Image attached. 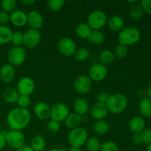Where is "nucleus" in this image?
<instances>
[{
  "instance_id": "47",
  "label": "nucleus",
  "mask_w": 151,
  "mask_h": 151,
  "mask_svg": "<svg viewBox=\"0 0 151 151\" xmlns=\"http://www.w3.org/2000/svg\"><path fill=\"white\" fill-rule=\"evenodd\" d=\"M35 0H23L21 1V3L25 6H32V4H35Z\"/></svg>"
},
{
  "instance_id": "2",
  "label": "nucleus",
  "mask_w": 151,
  "mask_h": 151,
  "mask_svg": "<svg viewBox=\"0 0 151 151\" xmlns=\"http://www.w3.org/2000/svg\"><path fill=\"white\" fill-rule=\"evenodd\" d=\"M128 104V98L121 93H116L109 95L106 103L108 111L115 114L123 112L126 109Z\"/></svg>"
},
{
  "instance_id": "38",
  "label": "nucleus",
  "mask_w": 151,
  "mask_h": 151,
  "mask_svg": "<svg viewBox=\"0 0 151 151\" xmlns=\"http://www.w3.org/2000/svg\"><path fill=\"white\" fill-rule=\"evenodd\" d=\"M65 1L63 0H50L48 1L49 8L53 11H58L64 6Z\"/></svg>"
},
{
  "instance_id": "37",
  "label": "nucleus",
  "mask_w": 151,
  "mask_h": 151,
  "mask_svg": "<svg viewBox=\"0 0 151 151\" xmlns=\"http://www.w3.org/2000/svg\"><path fill=\"white\" fill-rule=\"evenodd\" d=\"M10 41L15 47H21V45L23 44V33L19 31L13 32Z\"/></svg>"
},
{
  "instance_id": "20",
  "label": "nucleus",
  "mask_w": 151,
  "mask_h": 151,
  "mask_svg": "<svg viewBox=\"0 0 151 151\" xmlns=\"http://www.w3.org/2000/svg\"><path fill=\"white\" fill-rule=\"evenodd\" d=\"M73 108L75 114L82 116L87 113L89 109V105L86 100L79 97V98H77L74 102Z\"/></svg>"
},
{
  "instance_id": "17",
  "label": "nucleus",
  "mask_w": 151,
  "mask_h": 151,
  "mask_svg": "<svg viewBox=\"0 0 151 151\" xmlns=\"http://www.w3.org/2000/svg\"><path fill=\"white\" fill-rule=\"evenodd\" d=\"M16 76L15 67L10 63L3 65L0 69V79L4 83H10L14 79Z\"/></svg>"
},
{
  "instance_id": "46",
  "label": "nucleus",
  "mask_w": 151,
  "mask_h": 151,
  "mask_svg": "<svg viewBox=\"0 0 151 151\" xmlns=\"http://www.w3.org/2000/svg\"><path fill=\"white\" fill-rule=\"evenodd\" d=\"M6 144H7V142H6L5 134L0 133V150L4 149V147H5Z\"/></svg>"
},
{
  "instance_id": "48",
  "label": "nucleus",
  "mask_w": 151,
  "mask_h": 151,
  "mask_svg": "<svg viewBox=\"0 0 151 151\" xmlns=\"http://www.w3.org/2000/svg\"><path fill=\"white\" fill-rule=\"evenodd\" d=\"M16 151H34L32 149V147H30V146H23V147H22L21 148L18 149Z\"/></svg>"
},
{
  "instance_id": "53",
  "label": "nucleus",
  "mask_w": 151,
  "mask_h": 151,
  "mask_svg": "<svg viewBox=\"0 0 151 151\" xmlns=\"http://www.w3.org/2000/svg\"><path fill=\"white\" fill-rule=\"evenodd\" d=\"M42 151H47V150H42Z\"/></svg>"
},
{
  "instance_id": "32",
  "label": "nucleus",
  "mask_w": 151,
  "mask_h": 151,
  "mask_svg": "<svg viewBox=\"0 0 151 151\" xmlns=\"http://www.w3.org/2000/svg\"><path fill=\"white\" fill-rule=\"evenodd\" d=\"M86 147L88 151H100V142L98 138L95 137H91L88 138L86 141Z\"/></svg>"
},
{
  "instance_id": "23",
  "label": "nucleus",
  "mask_w": 151,
  "mask_h": 151,
  "mask_svg": "<svg viewBox=\"0 0 151 151\" xmlns=\"http://www.w3.org/2000/svg\"><path fill=\"white\" fill-rule=\"evenodd\" d=\"M19 97V94L17 90L13 88H9L4 90L2 93V98L6 103L13 104L17 103L18 99Z\"/></svg>"
},
{
  "instance_id": "29",
  "label": "nucleus",
  "mask_w": 151,
  "mask_h": 151,
  "mask_svg": "<svg viewBox=\"0 0 151 151\" xmlns=\"http://www.w3.org/2000/svg\"><path fill=\"white\" fill-rule=\"evenodd\" d=\"M105 39H106V38H105L104 33L100 30H92L89 37L88 38V41L90 43L97 44V45L103 44Z\"/></svg>"
},
{
  "instance_id": "25",
  "label": "nucleus",
  "mask_w": 151,
  "mask_h": 151,
  "mask_svg": "<svg viewBox=\"0 0 151 151\" xmlns=\"http://www.w3.org/2000/svg\"><path fill=\"white\" fill-rule=\"evenodd\" d=\"M12 35L13 32L8 27L0 24V45L10 42Z\"/></svg>"
},
{
  "instance_id": "10",
  "label": "nucleus",
  "mask_w": 151,
  "mask_h": 151,
  "mask_svg": "<svg viewBox=\"0 0 151 151\" xmlns=\"http://www.w3.org/2000/svg\"><path fill=\"white\" fill-rule=\"evenodd\" d=\"M69 114L68 106L64 103H57L51 108L50 118L52 120L60 122L65 120Z\"/></svg>"
},
{
  "instance_id": "26",
  "label": "nucleus",
  "mask_w": 151,
  "mask_h": 151,
  "mask_svg": "<svg viewBox=\"0 0 151 151\" xmlns=\"http://www.w3.org/2000/svg\"><path fill=\"white\" fill-rule=\"evenodd\" d=\"M45 139L40 135L35 136L32 139L30 142V147L34 151H42L44 150V148L46 147Z\"/></svg>"
},
{
  "instance_id": "41",
  "label": "nucleus",
  "mask_w": 151,
  "mask_h": 151,
  "mask_svg": "<svg viewBox=\"0 0 151 151\" xmlns=\"http://www.w3.org/2000/svg\"><path fill=\"white\" fill-rule=\"evenodd\" d=\"M141 137L142 142L145 144H150L151 143V129L150 128H145L141 133Z\"/></svg>"
},
{
  "instance_id": "27",
  "label": "nucleus",
  "mask_w": 151,
  "mask_h": 151,
  "mask_svg": "<svg viewBox=\"0 0 151 151\" xmlns=\"http://www.w3.org/2000/svg\"><path fill=\"white\" fill-rule=\"evenodd\" d=\"M91 29L86 23H81L77 26L75 29V33L78 38L83 39H88L91 32Z\"/></svg>"
},
{
  "instance_id": "50",
  "label": "nucleus",
  "mask_w": 151,
  "mask_h": 151,
  "mask_svg": "<svg viewBox=\"0 0 151 151\" xmlns=\"http://www.w3.org/2000/svg\"><path fill=\"white\" fill-rule=\"evenodd\" d=\"M68 151H81V148H79V147H71Z\"/></svg>"
},
{
  "instance_id": "51",
  "label": "nucleus",
  "mask_w": 151,
  "mask_h": 151,
  "mask_svg": "<svg viewBox=\"0 0 151 151\" xmlns=\"http://www.w3.org/2000/svg\"><path fill=\"white\" fill-rule=\"evenodd\" d=\"M147 151H151V143H150V144L147 145Z\"/></svg>"
},
{
  "instance_id": "39",
  "label": "nucleus",
  "mask_w": 151,
  "mask_h": 151,
  "mask_svg": "<svg viewBox=\"0 0 151 151\" xmlns=\"http://www.w3.org/2000/svg\"><path fill=\"white\" fill-rule=\"evenodd\" d=\"M30 103L31 101L30 98H29V96L19 95V97L17 101V104L19 108L27 109L30 105Z\"/></svg>"
},
{
  "instance_id": "8",
  "label": "nucleus",
  "mask_w": 151,
  "mask_h": 151,
  "mask_svg": "<svg viewBox=\"0 0 151 151\" xmlns=\"http://www.w3.org/2000/svg\"><path fill=\"white\" fill-rule=\"evenodd\" d=\"M41 39V34L38 29H27L23 33V44L28 49H33L38 45Z\"/></svg>"
},
{
  "instance_id": "14",
  "label": "nucleus",
  "mask_w": 151,
  "mask_h": 151,
  "mask_svg": "<svg viewBox=\"0 0 151 151\" xmlns=\"http://www.w3.org/2000/svg\"><path fill=\"white\" fill-rule=\"evenodd\" d=\"M10 22L16 27H22L27 24V14L22 10H16L10 15Z\"/></svg>"
},
{
  "instance_id": "13",
  "label": "nucleus",
  "mask_w": 151,
  "mask_h": 151,
  "mask_svg": "<svg viewBox=\"0 0 151 151\" xmlns=\"http://www.w3.org/2000/svg\"><path fill=\"white\" fill-rule=\"evenodd\" d=\"M91 81L87 75H81L78 77L74 83L75 91L81 94H87L91 88Z\"/></svg>"
},
{
  "instance_id": "40",
  "label": "nucleus",
  "mask_w": 151,
  "mask_h": 151,
  "mask_svg": "<svg viewBox=\"0 0 151 151\" xmlns=\"http://www.w3.org/2000/svg\"><path fill=\"white\" fill-rule=\"evenodd\" d=\"M47 128L49 132L52 133V134H55V133L58 132L60 128V122L51 119L47 124Z\"/></svg>"
},
{
  "instance_id": "12",
  "label": "nucleus",
  "mask_w": 151,
  "mask_h": 151,
  "mask_svg": "<svg viewBox=\"0 0 151 151\" xmlns=\"http://www.w3.org/2000/svg\"><path fill=\"white\" fill-rule=\"evenodd\" d=\"M17 91L19 95L29 96L35 90V83L33 80L28 77L22 78L18 82Z\"/></svg>"
},
{
  "instance_id": "5",
  "label": "nucleus",
  "mask_w": 151,
  "mask_h": 151,
  "mask_svg": "<svg viewBox=\"0 0 151 151\" xmlns=\"http://www.w3.org/2000/svg\"><path fill=\"white\" fill-rule=\"evenodd\" d=\"M107 20V16L104 12L102 10H95L88 15L87 24L91 30H99L106 25Z\"/></svg>"
},
{
  "instance_id": "15",
  "label": "nucleus",
  "mask_w": 151,
  "mask_h": 151,
  "mask_svg": "<svg viewBox=\"0 0 151 151\" xmlns=\"http://www.w3.org/2000/svg\"><path fill=\"white\" fill-rule=\"evenodd\" d=\"M27 24L32 29H40L44 24L43 16L37 10H32L27 14Z\"/></svg>"
},
{
  "instance_id": "33",
  "label": "nucleus",
  "mask_w": 151,
  "mask_h": 151,
  "mask_svg": "<svg viewBox=\"0 0 151 151\" xmlns=\"http://www.w3.org/2000/svg\"><path fill=\"white\" fill-rule=\"evenodd\" d=\"M2 11L11 13L16 10V1L15 0H2L1 1Z\"/></svg>"
},
{
  "instance_id": "22",
  "label": "nucleus",
  "mask_w": 151,
  "mask_h": 151,
  "mask_svg": "<svg viewBox=\"0 0 151 151\" xmlns=\"http://www.w3.org/2000/svg\"><path fill=\"white\" fill-rule=\"evenodd\" d=\"M139 110L144 117H151V98L148 97H143L139 104Z\"/></svg>"
},
{
  "instance_id": "7",
  "label": "nucleus",
  "mask_w": 151,
  "mask_h": 151,
  "mask_svg": "<svg viewBox=\"0 0 151 151\" xmlns=\"http://www.w3.org/2000/svg\"><path fill=\"white\" fill-rule=\"evenodd\" d=\"M26 58V51L22 47H14L10 49L7 54V60L13 66L22 65Z\"/></svg>"
},
{
  "instance_id": "43",
  "label": "nucleus",
  "mask_w": 151,
  "mask_h": 151,
  "mask_svg": "<svg viewBox=\"0 0 151 151\" xmlns=\"http://www.w3.org/2000/svg\"><path fill=\"white\" fill-rule=\"evenodd\" d=\"M10 22V14L6 12H0V24L1 25H4Z\"/></svg>"
},
{
  "instance_id": "34",
  "label": "nucleus",
  "mask_w": 151,
  "mask_h": 151,
  "mask_svg": "<svg viewBox=\"0 0 151 151\" xmlns=\"http://www.w3.org/2000/svg\"><path fill=\"white\" fill-rule=\"evenodd\" d=\"M90 52L86 48H80L75 51L74 54L75 60L79 62L86 61L87 59L89 58Z\"/></svg>"
},
{
  "instance_id": "28",
  "label": "nucleus",
  "mask_w": 151,
  "mask_h": 151,
  "mask_svg": "<svg viewBox=\"0 0 151 151\" xmlns=\"http://www.w3.org/2000/svg\"><path fill=\"white\" fill-rule=\"evenodd\" d=\"M110 125L108 122L101 119V120H97L93 125V129L94 132L97 133V134L103 135L106 134L110 131Z\"/></svg>"
},
{
  "instance_id": "30",
  "label": "nucleus",
  "mask_w": 151,
  "mask_h": 151,
  "mask_svg": "<svg viewBox=\"0 0 151 151\" xmlns=\"http://www.w3.org/2000/svg\"><path fill=\"white\" fill-rule=\"evenodd\" d=\"M114 58L115 56L114 52L109 50H104L100 55V60L101 61L100 63L105 65L106 66L107 65H109L113 63V61L114 60Z\"/></svg>"
},
{
  "instance_id": "6",
  "label": "nucleus",
  "mask_w": 151,
  "mask_h": 151,
  "mask_svg": "<svg viewBox=\"0 0 151 151\" xmlns=\"http://www.w3.org/2000/svg\"><path fill=\"white\" fill-rule=\"evenodd\" d=\"M5 138L7 144L12 148L18 150L24 146L25 137L22 131L10 130L5 134Z\"/></svg>"
},
{
  "instance_id": "9",
  "label": "nucleus",
  "mask_w": 151,
  "mask_h": 151,
  "mask_svg": "<svg viewBox=\"0 0 151 151\" xmlns=\"http://www.w3.org/2000/svg\"><path fill=\"white\" fill-rule=\"evenodd\" d=\"M58 50L63 55L72 56L77 50L76 44L75 41L70 38H62L58 43Z\"/></svg>"
},
{
  "instance_id": "45",
  "label": "nucleus",
  "mask_w": 151,
  "mask_h": 151,
  "mask_svg": "<svg viewBox=\"0 0 151 151\" xmlns=\"http://www.w3.org/2000/svg\"><path fill=\"white\" fill-rule=\"evenodd\" d=\"M133 142L135 145H142L143 143L142 139L141 134H134V137H133Z\"/></svg>"
},
{
  "instance_id": "49",
  "label": "nucleus",
  "mask_w": 151,
  "mask_h": 151,
  "mask_svg": "<svg viewBox=\"0 0 151 151\" xmlns=\"http://www.w3.org/2000/svg\"><path fill=\"white\" fill-rule=\"evenodd\" d=\"M146 93H147V97L151 98V85H150L148 87H147Z\"/></svg>"
},
{
  "instance_id": "36",
  "label": "nucleus",
  "mask_w": 151,
  "mask_h": 151,
  "mask_svg": "<svg viewBox=\"0 0 151 151\" xmlns=\"http://www.w3.org/2000/svg\"><path fill=\"white\" fill-rule=\"evenodd\" d=\"M100 151H118V145L113 141H106L101 144Z\"/></svg>"
},
{
  "instance_id": "3",
  "label": "nucleus",
  "mask_w": 151,
  "mask_h": 151,
  "mask_svg": "<svg viewBox=\"0 0 151 151\" xmlns=\"http://www.w3.org/2000/svg\"><path fill=\"white\" fill-rule=\"evenodd\" d=\"M141 38V33L137 28L133 27H125L119 32L118 41L119 44L128 46L133 45L138 42Z\"/></svg>"
},
{
  "instance_id": "24",
  "label": "nucleus",
  "mask_w": 151,
  "mask_h": 151,
  "mask_svg": "<svg viewBox=\"0 0 151 151\" xmlns=\"http://www.w3.org/2000/svg\"><path fill=\"white\" fill-rule=\"evenodd\" d=\"M65 123L68 128H70L72 130L79 128V125L81 123V116L75 113L69 114V116L65 119Z\"/></svg>"
},
{
  "instance_id": "19",
  "label": "nucleus",
  "mask_w": 151,
  "mask_h": 151,
  "mask_svg": "<svg viewBox=\"0 0 151 151\" xmlns=\"http://www.w3.org/2000/svg\"><path fill=\"white\" fill-rule=\"evenodd\" d=\"M145 121L142 116H135L129 122V129L134 134H140L145 128Z\"/></svg>"
},
{
  "instance_id": "44",
  "label": "nucleus",
  "mask_w": 151,
  "mask_h": 151,
  "mask_svg": "<svg viewBox=\"0 0 151 151\" xmlns=\"http://www.w3.org/2000/svg\"><path fill=\"white\" fill-rule=\"evenodd\" d=\"M109 95L108 93L106 92H101L97 95V103H103V104H106V101H107L108 98H109Z\"/></svg>"
},
{
  "instance_id": "4",
  "label": "nucleus",
  "mask_w": 151,
  "mask_h": 151,
  "mask_svg": "<svg viewBox=\"0 0 151 151\" xmlns=\"http://www.w3.org/2000/svg\"><path fill=\"white\" fill-rule=\"evenodd\" d=\"M88 139V133L83 128H77L72 129L68 134V142L72 147H81L86 142Z\"/></svg>"
},
{
  "instance_id": "16",
  "label": "nucleus",
  "mask_w": 151,
  "mask_h": 151,
  "mask_svg": "<svg viewBox=\"0 0 151 151\" xmlns=\"http://www.w3.org/2000/svg\"><path fill=\"white\" fill-rule=\"evenodd\" d=\"M108 109L106 104L100 103H96L91 106L90 109V115L92 118L97 120H101L106 116L108 114Z\"/></svg>"
},
{
  "instance_id": "42",
  "label": "nucleus",
  "mask_w": 151,
  "mask_h": 151,
  "mask_svg": "<svg viewBox=\"0 0 151 151\" xmlns=\"http://www.w3.org/2000/svg\"><path fill=\"white\" fill-rule=\"evenodd\" d=\"M143 11L151 14V0H142L140 3Z\"/></svg>"
},
{
  "instance_id": "1",
  "label": "nucleus",
  "mask_w": 151,
  "mask_h": 151,
  "mask_svg": "<svg viewBox=\"0 0 151 151\" xmlns=\"http://www.w3.org/2000/svg\"><path fill=\"white\" fill-rule=\"evenodd\" d=\"M31 119V115L27 109L15 108L8 113L7 122L12 130L22 131L29 125Z\"/></svg>"
},
{
  "instance_id": "11",
  "label": "nucleus",
  "mask_w": 151,
  "mask_h": 151,
  "mask_svg": "<svg viewBox=\"0 0 151 151\" xmlns=\"http://www.w3.org/2000/svg\"><path fill=\"white\" fill-rule=\"evenodd\" d=\"M108 69L105 65L97 63L91 66L88 70V78L95 82L103 81L107 77Z\"/></svg>"
},
{
  "instance_id": "35",
  "label": "nucleus",
  "mask_w": 151,
  "mask_h": 151,
  "mask_svg": "<svg viewBox=\"0 0 151 151\" xmlns=\"http://www.w3.org/2000/svg\"><path fill=\"white\" fill-rule=\"evenodd\" d=\"M128 53V48L126 46L122 45V44H118L115 48L114 54L115 57L118 58H124L126 57Z\"/></svg>"
},
{
  "instance_id": "21",
  "label": "nucleus",
  "mask_w": 151,
  "mask_h": 151,
  "mask_svg": "<svg viewBox=\"0 0 151 151\" xmlns=\"http://www.w3.org/2000/svg\"><path fill=\"white\" fill-rule=\"evenodd\" d=\"M125 22L120 16H113L108 20V26L114 32H120L124 28Z\"/></svg>"
},
{
  "instance_id": "52",
  "label": "nucleus",
  "mask_w": 151,
  "mask_h": 151,
  "mask_svg": "<svg viewBox=\"0 0 151 151\" xmlns=\"http://www.w3.org/2000/svg\"><path fill=\"white\" fill-rule=\"evenodd\" d=\"M52 151H66V150H64V149H60V150H53Z\"/></svg>"
},
{
  "instance_id": "18",
  "label": "nucleus",
  "mask_w": 151,
  "mask_h": 151,
  "mask_svg": "<svg viewBox=\"0 0 151 151\" xmlns=\"http://www.w3.org/2000/svg\"><path fill=\"white\" fill-rule=\"evenodd\" d=\"M51 108L46 103H38L34 107V113L35 116L41 120H46L50 118Z\"/></svg>"
},
{
  "instance_id": "31",
  "label": "nucleus",
  "mask_w": 151,
  "mask_h": 151,
  "mask_svg": "<svg viewBox=\"0 0 151 151\" xmlns=\"http://www.w3.org/2000/svg\"><path fill=\"white\" fill-rule=\"evenodd\" d=\"M143 11L142 8L141 4L139 3H136V4H132L129 9V15L134 20H138L142 16Z\"/></svg>"
}]
</instances>
